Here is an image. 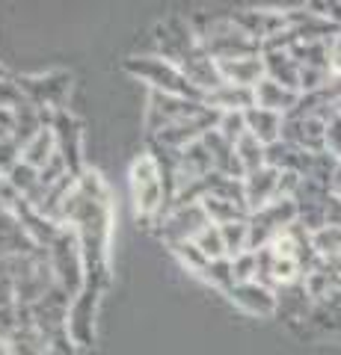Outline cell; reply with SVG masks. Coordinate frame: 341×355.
Here are the masks:
<instances>
[{
  "instance_id": "cell-3",
  "label": "cell",
  "mask_w": 341,
  "mask_h": 355,
  "mask_svg": "<svg viewBox=\"0 0 341 355\" xmlns=\"http://www.w3.org/2000/svg\"><path fill=\"white\" fill-rule=\"evenodd\" d=\"M125 71L131 77H137V80H142L151 89V92L181 95V98H193V101H205V95L190 80H187L178 65H172L169 60L158 57V53H146V57H128L125 60Z\"/></svg>"
},
{
  "instance_id": "cell-19",
  "label": "cell",
  "mask_w": 341,
  "mask_h": 355,
  "mask_svg": "<svg viewBox=\"0 0 341 355\" xmlns=\"http://www.w3.org/2000/svg\"><path fill=\"white\" fill-rule=\"evenodd\" d=\"M45 355H74V343L65 335H53L45 347Z\"/></svg>"
},
{
  "instance_id": "cell-6",
  "label": "cell",
  "mask_w": 341,
  "mask_h": 355,
  "mask_svg": "<svg viewBox=\"0 0 341 355\" xmlns=\"http://www.w3.org/2000/svg\"><path fill=\"white\" fill-rule=\"evenodd\" d=\"M205 110V101H193V98H181V95H163V92H151L149 95V110H146V128L149 133L167 130L178 121L190 119Z\"/></svg>"
},
{
  "instance_id": "cell-14",
  "label": "cell",
  "mask_w": 341,
  "mask_h": 355,
  "mask_svg": "<svg viewBox=\"0 0 341 355\" xmlns=\"http://www.w3.org/2000/svg\"><path fill=\"white\" fill-rule=\"evenodd\" d=\"M21 160H24V148H21V142L13 139V137L0 139V178H6Z\"/></svg>"
},
{
  "instance_id": "cell-20",
  "label": "cell",
  "mask_w": 341,
  "mask_h": 355,
  "mask_svg": "<svg viewBox=\"0 0 341 355\" xmlns=\"http://www.w3.org/2000/svg\"><path fill=\"white\" fill-rule=\"evenodd\" d=\"M0 355H13V347L6 343V338H0Z\"/></svg>"
},
{
  "instance_id": "cell-9",
  "label": "cell",
  "mask_w": 341,
  "mask_h": 355,
  "mask_svg": "<svg viewBox=\"0 0 341 355\" xmlns=\"http://www.w3.org/2000/svg\"><path fill=\"white\" fill-rule=\"evenodd\" d=\"M51 130L57 137V151L74 178L83 175V125L65 110H53Z\"/></svg>"
},
{
  "instance_id": "cell-1",
  "label": "cell",
  "mask_w": 341,
  "mask_h": 355,
  "mask_svg": "<svg viewBox=\"0 0 341 355\" xmlns=\"http://www.w3.org/2000/svg\"><path fill=\"white\" fill-rule=\"evenodd\" d=\"M155 44H158V57L169 60L172 65H178L184 77L190 80L202 95L214 92L223 83L219 77L217 60L202 48L196 30L187 24L184 18H169L155 30Z\"/></svg>"
},
{
  "instance_id": "cell-13",
  "label": "cell",
  "mask_w": 341,
  "mask_h": 355,
  "mask_svg": "<svg viewBox=\"0 0 341 355\" xmlns=\"http://www.w3.org/2000/svg\"><path fill=\"white\" fill-rule=\"evenodd\" d=\"M196 246H199V252L205 254L208 261H219V258H226V240H223V231H219V225H208L199 237L193 240Z\"/></svg>"
},
{
  "instance_id": "cell-16",
  "label": "cell",
  "mask_w": 341,
  "mask_h": 355,
  "mask_svg": "<svg viewBox=\"0 0 341 355\" xmlns=\"http://www.w3.org/2000/svg\"><path fill=\"white\" fill-rule=\"evenodd\" d=\"M172 254L187 266V270H193V272H199V275H202V270L208 266V258L199 252L196 243H178V246H172Z\"/></svg>"
},
{
  "instance_id": "cell-5",
  "label": "cell",
  "mask_w": 341,
  "mask_h": 355,
  "mask_svg": "<svg viewBox=\"0 0 341 355\" xmlns=\"http://www.w3.org/2000/svg\"><path fill=\"white\" fill-rule=\"evenodd\" d=\"M101 291H104V284L86 282L83 291L69 302V314H65V338H69L78 349L90 347L92 338H95V314H98V302H101Z\"/></svg>"
},
{
  "instance_id": "cell-8",
  "label": "cell",
  "mask_w": 341,
  "mask_h": 355,
  "mask_svg": "<svg viewBox=\"0 0 341 355\" xmlns=\"http://www.w3.org/2000/svg\"><path fill=\"white\" fill-rule=\"evenodd\" d=\"M18 86L27 101L39 110H65L63 101L72 89V77L65 71H48L36 77H18Z\"/></svg>"
},
{
  "instance_id": "cell-4",
  "label": "cell",
  "mask_w": 341,
  "mask_h": 355,
  "mask_svg": "<svg viewBox=\"0 0 341 355\" xmlns=\"http://www.w3.org/2000/svg\"><path fill=\"white\" fill-rule=\"evenodd\" d=\"M51 272L57 275V282L72 299L83 291L86 284V263H83V252L78 234L69 228H63V234L51 243Z\"/></svg>"
},
{
  "instance_id": "cell-2",
  "label": "cell",
  "mask_w": 341,
  "mask_h": 355,
  "mask_svg": "<svg viewBox=\"0 0 341 355\" xmlns=\"http://www.w3.org/2000/svg\"><path fill=\"white\" fill-rule=\"evenodd\" d=\"M131 202H134V214L142 219H160L167 214L169 205V190L167 178L158 157L151 151H142L140 157L131 163Z\"/></svg>"
},
{
  "instance_id": "cell-12",
  "label": "cell",
  "mask_w": 341,
  "mask_h": 355,
  "mask_svg": "<svg viewBox=\"0 0 341 355\" xmlns=\"http://www.w3.org/2000/svg\"><path fill=\"white\" fill-rule=\"evenodd\" d=\"M6 181H9V187H13V190H15L21 198H27V196L39 187V169H33L30 163L21 160L15 169L6 175Z\"/></svg>"
},
{
  "instance_id": "cell-10",
  "label": "cell",
  "mask_w": 341,
  "mask_h": 355,
  "mask_svg": "<svg viewBox=\"0 0 341 355\" xmlns=\"http://www.w3.org/2000/svg\"><path fill=\"white\" fill-rule=\"evenodd\" d=\"M252 92L244 86H232V83H219L214 92L205 95V107L214 113H244V107H249Z\"/></svg>"
},
{
  "instance_id": "cell-15",
  "label": "cell",
  "mask_w": 341,
  "mask_h": 355,
  "mask_svg": "<svg viewBox=\"0 0 341 355\" xmlns=\"http://www.w3.org/2000/svg\"><path fill=\"white\" fill-rule=\"evenodd\" d=\"M202 275L208 282H214L219 287H226V291H232L235 287V272H232V261L228 258H219V261H208V266L202 270Z\"/></svg>"
},
{
  "instance_id": "cell-21",
  "label": "cell",
  "mask_w": 341,
  "mask_h": 355,
  "mask_svg": "<svg viewBox=\"0 0 341 355\" xmlns=\"http://www.w3.org/2000/svg\"><path fill=\"white\" fill-rule=\"evenodd\" d=\"M0 77H3V71H0Z\"/></svg>"
},
{
  "instance_id": "cell-7",
  "label": "cell",
  "mask_w": 341,
  "mask_h": 355,
  "mask_svg": "<svg viewBox=\"0 0 341 355\" xmlns=\"http://www.w3.org/2000/svg\"><path fill=\"white\" fill-rule=\"evenodd\" d=\"M208 225H211V219H208L205 207L202 205H187V207L169 210V214L160 219L158 234L172 249V246H178V243H193Z\"/></svg>"
},
{
  "instance_id": "cell-17",
  "label": "cell",
  "mask_w": 341,
  "mask_h": 355,
  "mask_svg": "<svg viewBox=\"0 0 341 355\" xmlns=\"http://www.w3.org/2000/svg\"><path fill=\"white\" fill-rule=\"evenodd\" d=\"M232 299H238L240 305H247V308H261V305H270V299H267V293L261 291V287H256V284H235L232 287Z\"/></svg>"
},
{
  "instance_id": "cell-11",
  "label": "cell",
  "mask_w": 341,
  "mask_h": 355,
  "mask_svg": "<svg viewBox=\"0 0 341 355\" xmlns=\"http://www.w3.org/2000/svg\"><path fill=\"white\" fill-rule=\"evenodd\" d=\"M57 137H53V130H51V125L48 128H42L36 137H33L27 146H24V163H30L33 169H45V166L57 157Z\"/></svg>"
},
{
  "instance_id": "cell-18",
  "label": "cell",
  "mask_w": 341,
  "mask_h": 355,
  "mask_svg": "<svg viewBox=\"0 0 341 355\" xmlns=\"http://www.w3.org/2000/svg\"><path fill=\"white\" fill-rule=\"evenodd\" d=\"M223 231V240H226V252L228 254H244V240H247V225L244 222H228V225H219Z\"/></svg>"
}]
</instances>
